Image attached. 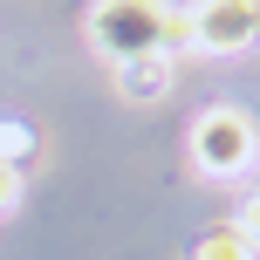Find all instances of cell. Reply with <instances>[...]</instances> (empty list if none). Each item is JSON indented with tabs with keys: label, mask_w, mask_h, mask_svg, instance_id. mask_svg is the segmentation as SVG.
Returning a JSON list of instances; mask_svg holds the SVG:
<instances>
[{
	"label": "cell",
	"mask_w": 260,
	"mask_h": 260,
	"mask_svg": "<svg viewBox=\"0 0 260 260\" xmlns=\"http://www.w3.org/2000/svg\"><path fill=\"white\" fill-rule=\"evenodd\" d=\"M185 41L199 55H240L260 41V0H192L185 7Z\"/></svg>",
	"instance_id": "3957f363"
},
{
	"label": "cell",
	"mask_w": 260,
	"mask_h": 260,
	"mask_svg": "<svg viewBox=\"0 0 260 260\" xmlns=\"http://www.w3.org/2000/svg\"><path fill=\"white\" fill-rule=\"evenodd\" d=\"M35 151H41V137H35L27 123H14V117L0 123V165H7V171H21V165H27Z\"/></svg>",
	"instance_id": "8992f818"
},
{
	"label": "cell",
	"mask_w": 260,
	"mask_h": 260,
	"mask_svg": "<svg viewBox=\"0 0 260 260\" xmlns=\"http://www.w3.org/2000/svg\"><path fill=\"white\" fill-rule=\"evenodd\" d=\"M14 192H21V171H7V165H0V212L14 206Z\"/></svg>",
	"instance_id": "ba28073f"
},
{
	"label": "cell",
	"mask_w": 260,
	"mask_h": 260,
	"mask_svg": "<svg viewBox=\"0 0 260 260\" xmlns=\"http://www.w3.org/2000/svg\"><path fill=\"white\" fill-rule=\"evenodd\" d=\"M260 137H253V117L247 110H206V117L192 123V165L206 171V178H240V171L253 165Z\"/></svg>",
	"instance_id": "7a4b0ae2"
},
{
	"label": "cell",
	"mask_w": 260,
	"mask_h": 260,
	"mask_svg": "<svg viewBox=\"0 0 260 260\" xmlns=\"http://www.w3.org/2000/svg\"><path fill=\"white\" fill-rule=\"evenodd\" d=\"M89 41L110 55V69L137 62V55H171L185 41V7H171V0H96Z\"/></svg>",
	"instance_id": "6da1fadb"
},
{
	"label": "cell",
	"mask_w": 260,
	"mask_h": 260,
	"mask_svg": "<svg viewBox=\"0 0 260 260\" xmlns=\"http://www.w3.org/2000/svg\"><path fill=\"white\" fill-rule=\"evenodd\" d=\"M192 260H260V247L240 233L233 219H226V226H212V233L199 240V253H192Z\"/></svg>",
	"instance_id": "5b68a950"
},
{
	"label": "cell",
	"mask_w": 260,
	"mask_h": 260,
	"mask_svg": "<svg viewBox=\"0 0 260 260\" xmlns=\"http://www.w3.org/2000/svg\"><path fill=\"white\" fill-rule=\"evenodd\" d=\"M171 89V55H137V62H117V96L123 103H157Z\"/></svg>",
	"instance_id": "277c9868"
},
{
	"label": "cell",
	"mask_w": 260,
	"mask_h": 260,
	"mask_svg": "<svg viewBox=\"0 0 260 260\" xmlns=\"http://www.w3.org/2000/svg\"><path fill=\"white\" fill-rule=\"evenodd\" d=\"M233 226H240V233H247V240H253V247H260V192L247 199V206H240V219H233Z\"/></svg>",
	"instance_id": "52a82bcc"
}]
</instances>
